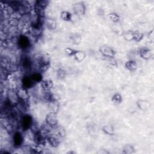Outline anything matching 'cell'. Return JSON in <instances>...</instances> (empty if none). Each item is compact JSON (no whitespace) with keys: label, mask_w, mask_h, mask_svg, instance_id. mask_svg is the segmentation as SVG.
<instances>
[{"label":"cell","mask_w":154,"mask_h":154,"mask_svg":"<svg viewBox=\"0 0 154 154\" xmlns=\"http://www.w3.org/2000/svg\"><path fill=\"white\" fill-rule=\"evenodd\" d=\"M33 118L31 115L26 114H24L21 118V126L24 131H27L33 125Z\"/></svg>","instance_id":"6da1fadb"},{"label":"cell","mask_w":154,"mask_h":154,"mask_svg":"<svg viewBox=\"0 0 154 154\" xmlns=\"http://www.w3.org/2000/svg\"><path fill=\"white\" fill-rule=\"evenodd\" d=\"M34 141L37 145H43L45 142L44 135L42 131H37L34 134Z\"/></svg>","instance_id":"8fae6325"},{"label":"cell","mask_w":154,"mask_h":154,"mask_svg":"<svg viewBox=\"0 0 154 154\" xmlns=\"http://www.w3.org/2000/svg\"><path fill=\"white\" fill-rule=\"evenodd\" d=\"M140 55L145 60H149L152 56V53L150 49L147 48H143L140 50Z\"/></svg>","instance_id":"4fadbf2b"},{"label":"cell","mask_w":154,"mask_h":154,"mask_svg":"<svg viewBox=\"0 0 154 154\" xmlns=\"http://www.w3.org/2000/svg\"><path fill=\"white\" fill-rule=\"evenodd\" d=\"M102 131L105 134L109 135V136H111V135H113L114 134V128L113 126L111 124L104 125L102 128Z\"/></svg>","instance_id":"44dd1931"},{"label":"cell","mask_w":154,"mask_h":154,"mask_svg":"<svg viewBox=\"0 0 154 154\" xmlns=\"http://www.w3.org/2000/svg\"><path fill=\"white\" fill-rule=\"evenodd\" d=\"M132 35H133V31H132V30L126 31L123 33V34H122L123 38L127 41H132Z\"/></svg>","instance_id":"f1b7e54d"},{"label":"cell","mask_w":154,"mask_h":154,"mask_svg":"<svg viewBox=\"0 0 154 154\" xmlns=\"http://www.w3.org/2000/svg\"><path fill=\"white\" fill-rule=\"evenodd\" d=\"M135 152L134 147L130 144H127L125 145L123 147V153L125 154H131Z\"/></svg>","instance_id":"484cf974"},{"label":"cell","mask_w":154,"mask_h":154,"mask_svg":"<svg viewBox=\"0 0 154 154\" xmlns=\"http://www.w3.org/2000/svg\"><path fill=\"white\" fill-rule=\"evenodd\" d=\"M75 60L78 62H83L86 58V54L84 51H76L74 55Z\"/></svg>","instance_id":"2e32d148"},{"label":"cell","mask_w":154,"mask_h":154,"mask_svg":"<svg viewBox=\"0 0 154 154\" xmlns=\"http://www.w3.org/2000/svg\"><path fill=\"white\" fill-rule=\"evenodd\" d=\"M122 96L119 93H115L111 98L112 102L115 105H119L122 102Z\"/></svg>","instance_id":"603a6c76"},{"label":"cell","mask_w":154,"mask_h":154,"mask_svg":"<svg viewBox=\"0 0 154 154\" xmlns=\"http://www.w3.org/2000/svg\"><path fill=\"white\" fill-rule=\"evenodd\" d=\"M60 17H61L62 20L66 21V22L70 21L71 19H72V15L70 12H69L68 11L62 12L61 15H60Z\"/></svg>","instance_id":"4316f807"},{"label":"cell","mask_w":154,"mask_h":154,"mask_svg":"<svg viewBox=\"0 0 154 154\" xmlns=\"http://www.w3.org/2000/svg\"><path fill=\"white\" fill-rule=\"evenodd\" d=\"M57 78L60 80H63L66 76V72L63 69H59L57 73Z\"/></svg>","instance_id":"f546056e"},{"label":"cell","mask_w":154,"mask_h":154,"mask_svg":"<svg viewBox=\"0 0 154 154\" xmlns=\"http://www.w3.org/2000/svg\"><path fill=\"white\" fill-rule=\"evenodd\" d=\"M137 107L142 111L147 110L151 106V104L146 100H139L136 102Z\"/></svg>","instance_id":"7c38bea8"},{"label":"cell","mask_w":154,"mask_h":154,"mask_svg":"<svg viewBox=\"0 0 154 154\" xmlns=\"http://www.w3.org/2000/svg\"><path fill=\"white\" fill-rule=\"evenodd\" d=\"M59 103L56 101L52 100L49 101V103L48 104V109L49 110V112L57 113L58 110H59Z\"/></svg>","instance_id":"d6986e66"},{"label":"cell","mask_w":154,"mask_h":154,"mask_svg":"<svg viewBox=\"0 0 154 154\" xmlns=\"http://www.w3.org/2000/svg\"><path fill=\"white\" fill-rule=\"evenodd\" d=\"M65 53L69 55V56H73L75 52V50L70 48H66L65 50Z\"/></svg>","instance_id":"d6a6232c"},{"label":"cell","mask_w":154,"mask_h":154,"mask_svg":"<svg viewBox=\"0 0 154 154\" xmlns=\"http://www.w3.org/2000/svg\"><path fill=\"white\" fill-rule=\"evenodd\" d=\"M7 81L10 89H15L16 87V83L14 76L12 74H9L7 76Z\"/></svg>","instance_id":"ffe728a7"},{"label":"cell","mask_w":154,"mask_h":154,"mask_svg":"<svg viewBox=\"0 0 154 154\" xmlns=\"http://www.w3.org/2000/svg\"><path fill=\"white\" fill-rule=\"evenodd\" d=\"M46 26L50 30H54L57 28V23L53 19H48L46 21Z\"/></svg>","instance_id":"7402d4cb"},{"label":"cell","mask_w":154,"mask_h":154,"mask_svg":"<svg viewBox=\"0 0 154 154\" xmlns=\"http://www.w3.org/2000/svg\"><path fill=\"white\" fill-rule=\"evenodd\" d=\"M17 44L21 49H27L30 46V41L25 35H21L17 39Z\"/></svg>","instance_id":"3957f363"},{"label":"cell","mask_w":154,"mask_h":154,"mask_svg":"<svg viewBox=\"0 0 154 154\" xmlns=\"http://www.w3.org/2000/svg\"><path fill=\"white\" fill-rule=\"evenodd\" d=\"M17 93L20 101H26L29 98V94L27 92V89L24 88L23 87H21L17 89Z\"/></svg>","instance_id":"9c48e42d"},{"label":"cell","mask_w":154,"mask_h":154,"mask_svg":"<svg viewBox=\"0 0 154 154\" xmlns=\"http://www.w3.org/2000/svg\"><path fill=\"white\" fill-rule=\"evenodd\" d=\"M49 1H45V0H41V1H37L36 3V5L41 7V8L45 9L48 5Z\"/></svg>","instance_id":"1f68e13d"},{"label":"cell","mask_w":154,"mask_h":154,"mask_svg":"<svg viewBox=\"0 0 154 154\" xmlns=\"http://www.w3.org/2000/svg\"><path fill=\"white\" fill-rule=\"evenodd\" d=\"M48 142L49 144L54 147L59 146L60 145V141L57 137L54 136H49L48 137Z\"/></svg>","instance_id":"cb8c5ba5"},{"label":"cell","mask_w":154,"mask_h":154,"mask_svg":"<svg viewBox=\"0 0 154 154\" xmlns=\"http://www.w3.org/2000/svg\"><path fill=\"white\" fill-rule=\"evenodd\" d=\"M73 12L78 16H83L86 13V6L83 2L76 3L73 6Z\"/></svg>","instance_id":"52a82bcc"},{"label":"cell","mask_w":154,"mask_h":154,"mask_svg":"<svg viewBox=\"0 0 154 154\" xmlns=\"http://www.w3.org/2000/svg\"><path fill=\"white\" fill-rule=\"evenodd\" d=\"M21 83L22 86L26 89H31V87H33L34 84V81L32 80L31 78V76L28 75H25L23 77L21 80Z\"/></svg>","instance_id":"30bf717a"},{"label":"cell","mask_w":154,"mask_h":154,"mask_svg":"<svg viewBox=\"0 0 154 154\" xmlns=\"http://www.w3.org/2000/svg\"><path fill=\"white\" fill-rule=\"evenodd\" d=\"M45 121L46 124L49 126L51 127L57 126L58 124V119L57 116V113L49 112V113H48L46 116Z\"/></svg>","instance_id":"5b68a950"},{"label":"cell","mask_w":154,"mask_h":154,"mask_svg":"<svg viewBox=\"0 0 154 154\" xmlns=\"http://www.w3.org/2000/svg\"><path fill=\"white\" fill-rule=\"evenodd\" d=\"M7 98L8 102L11 105H16L19 103L20 100H19L17 91H15V89H10L7 93Z\"/></svg>","instance_id":"7a4b0ae2"},{"label":"cell","mask_w":154,"mask_h":154,"mask_svg":"<svg viewBox=\"0 0 154 154\" xmlns=\"http://www.w3.org/2000/svg\"><path fill=\"white\" fill-rule=\"evenodd\" d=\"M69 38L70 41L74 44V45H79L82 40V38L81 35H80L78 33H73L71 34L69 36Z\"/></svg>","instance_id":"9a60e30c"},{"label":"cell","mask_w":154,"mask_h":154,"mask_svg":"<svg viewBox=\"0 0 154 154\" xmlns=\"http://www.w3.org/2000/svg\"><path fill=\"white\" fill-rule=\"evenodd\" d=\"M100 52L104 57L108 58V59L113 58L116 54V52L113 48L106 45L101 46L100 48Z\"/></svg>","instance_id":"277c9868"},{"label":"cell","mask_w":154,"mask_h":154,"mask_svg":"<svg viewBox=\"0 0 154 154\" xmlns=\"http://www.w3.org/2000/svg\"><path fill=\"white\" fill-rule=\"evenodd\" d=\"M143 33L139 31H133V35H132V41H134L135 42H139L142 40L143 38Z\"/></svg>","instance_id":"d4e9b609"},{"label":"cell","mask_w":154,"mask_h":154,"mask_svg":"<svg viewBox=\"0 0 154 154\" xmlns=\"http://www.w3.org/2000/svg\"><path fill=\"white\" fill-rule=\"evenodd\" d=\"M56 133L57 134V136H59V137H63L65 136L66 135V132L65 129L62 127V126H59L57 128V131H56Z\"/></svg>","instance_id":"4dcf8cb0"},{"label":"cell","mask_w":154,"mask_h":154,"mask_svg":"<svg viewBox=\"0 0 154 154\" xmlns=\"http://www.w3.org/2000/svg\"><path fill=\"white\" fill-rule=\"evenodd\" d=\"M24 142V138L21 132L16 131L13 136V144L15 147H20Z\"/></svg>","instance_id":"8992f818"},{"label":"cell","mask_w":154,"mask_h":154,"mask_svg":"<svg viewBox=\"0 0 154 154\" xmlns=\"http://www.w3.org/2000/svg\"><path fill=\"white\" fill-rule=\"evenodd\" d=\"M125 66L128 70L131 72L136 70V69H137V64L136 62L132 60L126 62L125 65Z\"/></svg>","instance_id":"e0dca14e"},{"label":"cell","mask_w":154,"mask_h":154,"mask_svg":"<svg viewBox=\"0 0 154 154\" xmlns=\"http://www.w3.org/2000/svg\"><path fill=\"white\" fill-rule=\"evenodd\" d=\"M30 76L34 83H38L43 81V76L41 72H34L30 75Z\"/></svg>","instance_id":"ac0fdd59"},{"label":"cell","mask_w":154,"mask_h":154,"mask_svg":"<svg viewBox=\"0 0 154 154\" xmlns=\"http://www.w3.org/2000/svg\"><path fill=\"white\" fill-rule=\"evenodd\" d=\"M108 17L110 18V20L113 21L114 23H117L120 21V16L118 14L116 13H111L108 15Z\"/></svg>","instance_id":"83f0119b"},{"label":"cell","mask_w":154,"mask_h":154,"mask_svg":"<svg viewBox=\"0 0 154 154\" xmlns=\"http://www.w3.org/2000/svg\"><path fill=\"white\" fill-rule=\"evenodd\" d=\"M153 31L152 30L149 33V35H148V37L149 39H151V40H153Z\"/></svg>","instance_id":"836d02e7"},{"label":"cell","mask_w":154,"mask_h":154,"mask_svg":"<svg viewBox=\"0 0 154 154\" xmlns=\"http://www.w3.org/2000/svg\"><path fill=\"white\" fill-rule=\"evenodd\" d=\"M21 65L22 69L26 72L30 71L32 66V62L30 59V57L27 56H24L22 58L21 61Z\"/></svg>","instance_id":"ba28073f"},{"label":"cell","mask_w":154,"mask_h":154,"mask_svg":"<svg viewBox=\"0 0 154 154\" xmlns=\"http://www.w3.org/2000/svg\"><path fill=\"white\" fill-rule=\"evenodd\" d=\"M41 86H42V87L43 88V89L45 92H49L53 87L54 84H53V82L52 80H51L49 79H46V80H43L41 82Z\"/></svg>","instance_id":"5bb4252c"}]
</instances>
